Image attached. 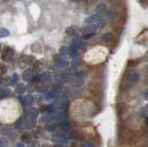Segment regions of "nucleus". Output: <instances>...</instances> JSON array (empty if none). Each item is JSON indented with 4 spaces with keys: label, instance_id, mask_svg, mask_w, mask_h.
Here are the masks:
<instances>
[{
    "label": "nucleus",
    "instance_id": "16",
    "mask_svg": "<svg viewBox=\"0 0 148 147\" xmlns=\"http://www.w3.org/2000/svg\"><path fill=\"white\" fill-rule=\"evenodd\" d=\"M101 39H102V41H103V42H109L110 40L113 39V34H111V33H106V34L102 35Z\"/></svg>",
    "mask_w": 148,
    "mask_h": 147
},
{
    "label": "nucleus",
    "instance_id": "24",
    "mask_svg": "<svg viewBox=\"0 0 148 147\" xmlns=\"http://www.w3.org/2000/svg\"><path fill=\"white\" fill-rule=\"evenodd\" d=\"M56 95H57V93L56 92H54V91H49L47 94H46V99L47 100H50V99H52V98H54V97H56Z\"/></svg>",
    "mask_w": 148,
    "mask_h": 147
},
{
    "label": "nucleus",
    "instance_id": "19",
    "mask_svg": "<svg viewBox=\"0 0 148 147\" xmlns=\"http://www.w3.org/2000/svg\"><path fill=\"white\" fill-rule=\"evenodd\" d=\"M118 16H119V13H118V11H116V10H110L108 12V17L109 18L110 20L117 19Z\"/></svg>",
    "mask_w": 148,
    "mask_h": 147
},
{
    "label": "nucleus",
    "instance_id": "7",
    "mask_svg": "<svg viewBox=\"0 0 148 147\" xmlns=\"http://www.w3.org/2000/svg\"><path fill=\"white\" fill-rule=\"evenodd\" d=\"M32 77H34V70L32 68H27L22 74V79L24 81H30L32 79Z\"/></svg>",
    "mask_w": 148,
    "mask_h": 147
},
{
    "label": "nucleus",
    "instance_id": "11",
    "mask_svg": "<svg viewBox=\"0 0 148 147\" xmlns=\"http://www.w3.org/2000/svg\"><path fill=\"white\" fill-rule=\"evenodd\" d=\"M108 24V21L106 20L100 19L98 21H96L95 24H91V25H94L96 29H104Z\"/></svg>",
    "mask_w": 148,
    "mask_h": 147
},
{
    "label": "nucleus",
    "instance_id": "6",
    "mask_svg": "<svg viewBox=\"0 0 148 147\" xmlns=\"http://www.w3.org/2000/svg\"><path fill=\"white\" fill-rule=\"evenodd\" d=\"M51 74L49 72H44L42 74L39 75V81L43 82V83H45V82H49L51 81Z\"/></svg>",
    "mask_w": 148,
    "mask_h": 147
},
{
    "label": "nucleus",
    "instance_id": "18",
    "mask_svg": "<svg viewBox=\"0 0 148 147\" xmlns=\"http://www.w3.org/2000/svg\"><path fill=\"white\" fill-rule=\"evenodd\" d=\"M9 35H10V31H9L8 29L2 28L1 31H0V36H1V38L8 37V36H9Z\"/></svg>",
    "mask_w": 148,
    "mask_h": 147
},
{
    "label": "nucleus",
    "instance_id": "23",
    "mask_svg": "<svg viewBox=\"0 0 148 147\" xmlns=\"http://www.w3.org/2000/svg\"><path fill=\"white\" fill-rule=\"evenodd\" d=\"M57 63H58V65L59 67H62V68L66 67V66L68 65V62H67L66 60H65V59L60 58V57H58V59L57 60Z\"/></svg>",
    "mask_w": 148,
    "mask_h": 147
},
{
    "label": "nucleus",
    "instance_id": "21",
    "mask_svg": "<svg viewBox=\"0 0 148 147\" xmlns=\"http://www.w3.org/2000/svg\"><path fill=\"white\" fill-rule=\"evenodd\" d=\"M18 75L17 74V73H14L12 78H11V80H10V84L12 86H14L18 83Z\"/></svg>",
    "mask_w": 148,
    "mask_h": 147
},
{
    "label": "nucleus",
    "instance_id": "12",
    "mask_svg": "<svg viewBox=\"0 0 148 147\" xmlns=\"http://www.w3.org/2000/svg\"><path fill=\"white\" fill-rule=\"evenodd\" d=\"M95 30H96V28L94 25H88L82 29V31L85 34H95Z\"/></svg>",
    "mask_w": 148,
    "mask_h": 147
},
{
    "label": "nucleus",
    "instance_id": "29",
    "mask_svg": "<svg viewBox=\"0 0 148 147\" xmlns=\"http://www.w3.org/2000/svg\"><path fill=\"white\" fill-rule=\"evenodd\" d=\"M94 35H95V34H85L84 35V39H91V38H92L94 37Z\"/></svg>",
    "mask_w": 148,
    "mask_h": 147
},
{
    "label": "nucleus",
    "instance_id": "9",
    "mask_svg": "<svg viewBox=\"0 0 148 147\" xmlns=\"http://www.w3.org/2000/svg\"><path fill=\"white\" fill-rule=\"evenodd\" d=\"M101 19L100 16L99 15H97V14H94V15H92V16H89L87 18V19L85 20V22L87 24H95L96 21H98L99 20Z\"/></svg>",
    "mask_w": 148,
    "mask_h": 147
},
{
    "label": "nucleus",
    "instance_id": "32",
    "mask_svg": "<svg viewBox=\"0 0 148 147\" xmlns=\"http://www.w3.org/2000/svg\"><path fill=\"white\" fill-rule=\"evenodd\" d=\"M54 147H68L66 145H63V144H56Z\"/></svg>",
    "mask_w": 148,
    "mask_h": 147
},
{
    "label": "nucleus",
    "instance_id": "13",
    "mask_svg": "<svg viewBox=\"0 0 148 147\" xmlns=\"http://www.w3.org/2000/svg\"><path fill=\"white\" fill-rule=\"evenodd\" d=\"M139 78H140V73L138 72H133L132 73L131 75L129 76L128 78V81L131 82V83H132V82H135L139 80Z\"/></svg>",
    "mask_w": 148,
    "mask_h": 147
},
{
    "label": "nucleus",
    "instance_id": "27",
    "mask_svg": "<svg viewBox=\"0 0 148 147\" xmlns=\"http://www.w3.org/2000/svg\"><path fill=\"white\" fill-rule=\"evenodd\" d=\"M81 147H95V145L90 142H85L81 145Z\"/></svg>",
    "mask_w": 148,
    "mask_h": 147
},
{
    "label": "nucleus",
    "instance_id": "17",
    "mask_svg": "<svg viewBox=\"0 0 148 147\" xmlns=\"http://www.w3.org/2000/svg\"><path fill=\"white\" fill-rule=\"evenodd\" d=\"M10 94V90L8 88H5V89H2L1 90V93H0V96H1V98L4 99L8 97V96Z\"/></svg>",
    "mask_w": 148,
    "mask_h": 147
},
{
    "label": "nucleus",
    "instance_id": "1",
    "mask_svg": "<svg viewBox=\"0 0 148 147\" xmlns=\"http://www.w3.org/2000/svg\"><path fill=\"white\" fill-rule=\"evenodd\" d=\"M2 134L11 142H14L17 139L16 131H14L13 129H10V128H3L2 129Z\"/></svg>",
    "mask_w": 148,
    "mask_h": 147
},
{
    "label": "nucleus",
    "instance_id": "30",
    "mask_svg": "<svg viewBox=\"0 0 148 147\" xmlns=\"http://www.w3.org/2000/svg\"><path fill=\"white\" fill-rule=\"evenodd\" d=\"M16 147H25V145L23 142H18V144H17Z\"/></svg>",
    "mask_w": 148,
    "mask_h": 147
},
{
    "label": "nucleus",
    "instance_id": "3",
    "mask_svg": "<svg viewBox=\"0 0 148 147\" xmlns=\"http://www.w3.org/2000/svg\"><path fill=\"white\" fill-rule=\"evenodd\" d=\"M36 124V118H32L30 116H24V125L27 129H32L35 126Z\"/></svg>",
    "mask_w": 148,
    "mask_h": 147
},
{
    "label": "nucleus",
    "instance_id": "10",
    "mask_svg": "<svg viewBox=\"0 0 148 147\" xmlns=\"http://www.w3.org/2000/svg\"><path fill=\"white\" fill-rule=\"evenodd\" d=\"M21 102L23 104V105H31L34 104V97L32 95L28 94L25 97L21 98Z\"/></svg>",
    "mask_w": 148,
    "mask_h": 147
},
{
    "label": "nucleus",
    "instance_id": "20",
    "mask_svg": "<svg viewBox=\"0 0 148 147\" xmlns=\"http://www.w3.org/2000/svg\"><path fill=\"white\" fill-rule=\"evenodd\" d=\"M21 141L22 142H24V144H27V142H31V137L29 134H27V133H23L21 137Z\"/></svg>",
    "mask_w": 148,
    "mask_h": 147
},
{
    "label": "nucleus",
    "instance_id": "8",
    "mask_svg": "<svg viewBox=\"0 0 148 147\" xmlns=\"http://www.w3.org/2000/svg\"><path fill=\"white\" fill-rule=\"evenodd\" d=\"M106 5L105 3H101V4H99L98 6L96 7V8H95V14H97V15H102V14H104V13H106Z\"/></svg>",
    "mask_w": 148,
    "mask_h": 147
},
{
    "label": "nucleus",
    "instance_id": "2",
    "mask_svg": "<svg viewBox=\"0 0 148 147\" xmlns=\"http://www.w3.org/2000/svg\"><path fill=\"white\" fill-rule=\"evenodd\" d=\"M66 34L71 37H78L81 34V31L76 26H69L66 29Z\"/></svg>",
    "mask_w": 148,
    "mask_h": 147
},
{
    "label": "nucleus",
    "instance_id": "26",
    "mask_svg": "<svg viewBox=\"0 0 148 147\" xmlns=\"http://www.w3.org/2000/svg\"><path fill=\"white\" fill-rule=\"evenodd\" d=\"M0 147H8L7 140H5L4 138H1V139H0Z\"/></svg>",
    "mask_w": 148,
    "mask_h": 147
},
{
    "label": "nucleus",
    "instance_id": "33",
    "mask_svg": "<svg viewBox=\"0 0 148 147\" xmlns=\"http://www.w3.org/2000/svg\"><path fill=\"white\" fill-rule=\"evenodd\" d=\"M146 123H147V125H148V118H146Z\"/></svg>",
    "mask_w": 148,
    "mask_h": 147
},
{
    "label": "nucleus",
    "instance_id": "4",
    "mask_svg": "<svg viewBox=\"0 0 148 147\" xmlns=\"http://www.w3.org/2000/svg\"><path fill=\"white\" fill-rule=\"evenodd\" d=\"M14 57V51L11 48H7L2 55V58L5 61H11Z\"/></svg>",
    "mask_w": 148,
    "mask_h": 147
},
{
    "label": "nucleus",
    "instance_id": "5",
    "mask_svg": "<svg viewBox=\"0 0 148 147\" xmlns=\"http://www.w3.org/2000/svg\"><path fill=\"white\" fill-rule=\"evenodd\" d=\"M86 42H84L83 40H81V39H74L72 41V47L76 48V49H83L86 47Z\"/></svg>",
    "mask_w": 148,
    "mask_h": 147
},
{
    "label": "nucleus",
    "instance_id": "28",
    "mask_svg": "<svg viewBox=\"0 0 148 147\" xmlns=\"http://www.w3.org/2000/svg\"><path fill=\"white\" fill-rule=\"evenodd\" d=\"M5 73H7V68L5 67L4 65H1V74L4 75Z\"/></svg>",
    "mask_w": 148,
    "mask_h": 147
},
{
    "label": "nucleus",
    "instance_id": "22",
    "mask_svg": "<svg viewBox=\"0 0 148 147\" xmlns=\"http://www.w3.org/2000/svg\"><path fill=\"white\" fill-rule=\"evenodd\" d=\"M16 92L18 94H23L25 92V85L24 84H18V86L16 87Z\"/></svg>",
    "mask_w": 148,
    "mask_h": 147
},
{
    "label": "nucleus",
    "instance_id": "31",
    "mask_svg": "<svg viewBox=\"0 0 148 147\" xmlns=\"http://www.w3.org/2000/svg\"><path fill=\"white\" fill-rule=\"evenodd\" d=\"M71 2H72V3H79V2H82V1H83V0H69Z\"/></svg>",
    "mask_w": 148,
    "mask_h": 147
},
{
    "label": "nucleus",
    "instance_id": "15",
    "mask_svg": "<svg viewBox=\"0 0 148 147\" xmlns=\"http://www.w3.org/2000/svg\"><path fill=\"white\" fill-rule=\"evenodd\" d=\"M71 51V47H69V46H62L59 50L60 54L64 55V56H69Z\"/></svg>",
    "mask_w": 148,
    "mask_h": 147
},
{
    "label": "nucleus",
    "instance_id": "25",
    "mask_svg": "<svg viewBox=\"0 0 148 147\" xmlns=\"http://www.w3.org/2000/svg\"><path fill=\"white\" fill-rule=\"evenodd\" d=\"M69 56H71V57H73V58L77 57L79 56V53L77 51V49L74 48V47H71V54H69Z\"/></svg>",
    "mask_w": 148,
    "mask_h": 147
},
{
    "label": "nucleus",
    "instance_id": "14",
    "mask_svg": "<svg viewBox=\"0 0 148 147\" xmlns=\"http://www.w3.org/2000/svg\"><path fill=\"white\" fill-rule=\"evenodd\" d=\"M25 115H27V116H30V117H32V118H37V116H38V110H37L36 108L31 107V108H29L27 110Z\"/></svg>",
    "mask_w": 148,
    "mask_h": 147
}]
</instances>
